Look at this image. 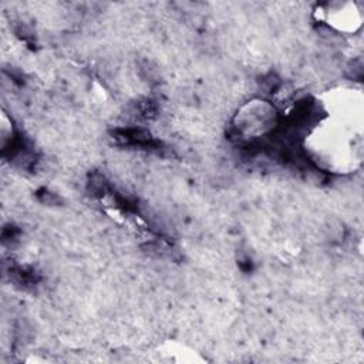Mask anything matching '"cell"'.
<instances>
[{
    "mask_svg": "<svg viewBox=\"0 0 364 364\" xmlns=\"http://www.w3.org/2000/svg\"><path fill=\"white\" fill-rule=\"evenodd\" d=\"M274 124V109L266 101L249 102L236 118V128L246 135L264 134Z\"/></svg>",
    "mask_w": 364,
    "mask_h": 364,
    "instance_id": "obj_1",
    "label": "cell"
},
{
    "mask_svg": "<svg viewBox=\"0 0 364 364\" xmlns=\"http://www.w3.org/2000/svg\"><path fill=\"white\" fill-rule=\"evenodd\" d=\"M326 20L336 30L344 33H354L361 26V11L355 3H337L328 6L324 11Z\"/></svg>",
    "mask_w": 364,
    "mask_h": 364,
    "instance_id": "obj_2",
    "label": "cell"
}]
</instances>
